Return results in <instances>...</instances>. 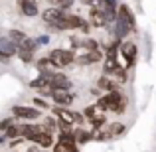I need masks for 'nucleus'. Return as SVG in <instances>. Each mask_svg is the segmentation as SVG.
Instances as JSON below:
<instances>
[{
    "instance_id": "nucleus-23",
    "label": "nucleus",
    "mask_w": 156,
    "mask_h": 152,
    "mask_svg": "<svg viewBox=\"0 0 156 152\" xmlns=\"http://www.w3.org/2000/svg\"><path fill=\"white\" fill-rule=\"evenodd\" d=\"M18 57L24 61V63H34V51H24V50H20L18 51Z\"/></svg>"
},
{
    "instance_id": "nucleus-3",
    "label": "nucleus",
    "mask_w": 156,
    "mask_h": 152,
    "mask_svg": "<svg viewBox=\"0 0 156 152\" xmlns=\"http://www.w3.org/2000/svg\"><path fill=\"white\" fill-rule=\"evenodd\" d=\"M53 115H55L59 121H67V122H77V125H83V121H85V115L83 113H73V111H67L65 107H53Z\"/></svg>"
},
{
    "instance_id": "nucleus-16",
    "label": "nucleus",
    "mask_w": 156,
    "mask_h": 152,
    "mask_svg": "<svg viewBox=\"0 0 156 152\" xmlns=\"http://www.w3.org/2000/svg\"><path fill=\"white\" fill-rule=\"evenodd\" d=\"M8 38H10L12 42L18 46V50H20V46H22V44L28 40V36L24 34V32H20V30H10V32H8Z\"/></svg>"
},
{
    "instance_id": "nucleus-8",
    "label": "nucleus",
    "mask_w": 156,
    "mask_h": 152,
    "mask_svg": "<svg viewBox=\"0 0 156 152\" xmlns=\"http://www.w3.org/2000/svg\"><path fill=\"white\" fill-rule=\"evenodd\" d=\"M117 20L119 22H122L125 26L130 28V32L136 28V20H134L133 12H130V8L126 6V4H122V6H119V14H117Z\"/></svg>"
},
{
    "instance_id": "nucleus-19",
    "label": "nucleus",
    "mask_w": 156,
    "mask_h": 152,
    "mask_svg": "<svg viewBox=\"0 0 156 152\" xmlns=\"http://www.w3.org/2000/svg\"><path fill=\"white\" fill-rule=\"evenodd\" d=\"M53 152H79L75 144H69V142H61L57 140V144L53 146Z\"/></svg>"
},
{
    "instance_id": "nucleus-29",
    "label": "nucleus",
    "mask_w": 156,
    "mask_h": 152,
    "mask_svg": "<svg viewBox=\"0 0 156 152\" xmlns=\"http://www.w3.org/2000/svg\"><path fill=\"white\" fill-rule=\"evenodd\" d=\"M48 2H50L53 8H61V4H63L65 0H48Z\"/></svg>"
},
{
    "instance_id": "nucleus-9",
    "label": "nucleus",
    "mask_w": 156,
    "mask_h": 152,
    "mask_svg": "<svg viewBox=\"0 0 156 152\" xmlns=\"http://www.w3.org/2000/svg\"><path fill=\"white\" fill-rule=\"evenodd\" d=\"M50 85H51V89H61V91H69V89H71V81H69L63 73H57V71L51 73Z\"/></svg>"
},
{
    "instance_id": "nucleus-20",
    "label": "nucleus",
    "mask_w": 156,
    "mask_h": 152,
    "mask_svg": "<svg viewBox=\"0 0 156 152\" xmlns=\"http://www.w3.org/2000/svg\"><path fill=\"white\" fill-rule=\"evenodd\" d=\"M81 48H83V50H87V51H97V50H99V44H97L93 38H83Z\"/></svg>"
},
{
    "instance_id": "nucleus-14",
    "label": "nucleus",
    "mask_w": 156,
    "mask_h": 152,
    "mask_svg": "<svg viewBox=\"0 0 156 152\" xmlns=\"http://www.w3.org/2000/svg\"><path fill=\"white\" fill-rule=\"evenodd\" d=\"M20 4V10H22L24 16H38V4H36V0H18Z\"/></svg>"
},
{
    "instance_id": "nucleus-13",
    "label": "nucleus",
    "mask_w": 156,
    "mask_h": 152,
    "mask_svg": "<svg viewBox=\"0 0 156 152\" xmlns=\"http://www.w3.org/2000/svg\"><path fill=\"white\" fill-rule=\"evenodd\" d=\"M51 99L57 103L59 107H67L73 103V95L69 91H61V89H53L51 91Z\"/></svg>"
},
{
    "instance_id": "nucleus-5",
    "label": "nucleus",
    "mask_w": 156,
    "mask_h": 152,
    "mask_svg": "<svg viewBox=\"0 0 156 152\" xmlns=\"http://www.w3.org/2000/svg\"><path fill=\"white\" fill-rule=\"evenodd\" d=\"M85 24H87V22H85L81 16L65 12V16H63V20H61V24H59V28H57V30H81Z\"/></svg>"
},
{
    "instance_id": "nucleus-27",
    "label": "nucleus",
    "mask_w": 156,
    "mask_h": 152,
    "mask_svg": "<svg viewBox=\"0 0 156 152\" xmlns=\"http://www.w3.org/2000/svg\"><path fill=\"white\" fill-rule=\"evenodd\" d=\"M32 103H34V107H38V109H48V103L42 99V97H36V99H32Z\"/></svg>"
},
{
    "instance_id": "nucleus-18",
    "label": "nucleus",
    "mask_w": 156,
    "mask_h": 152,
    "mask_svg": "<svg viewBox=\"0 0 156 152\" xmlns=\"http://www.w3.org/2000/svg\"><path fill=\"white\" fill-rule=\"evenodd\" d=\"M30 87H32V89H36V91H42V89L51 87V85H50V81H48L44 75H38L36 79H32V81H30Z\"/></svg>"
},
{
    "instance_id": "nucleus-17",
    "label": "nucleus",
    "mask_w": 156,
    "mask_h": 152,
    "mask_svg": "<svg viewBox=\"0 0 156 152\" xmlns=\"http://www.w3.org/2000/svg\"><path fill=\"white\" fill-rule=\"evenodd\" d=\"M75 140L79 142V144H85V142H89V140H93V133H89V130H85V129H75Z\"/></svg>"
},
{
    "instance_id": "nucleus-15",
    "label": "nucleus",
    "mask_w": 156,
    "mask_h": 152,
    "mask_svg": "<svg viewBox=\"0 0 156 152\" xmlns=\"http://www.w3.org/2000/svg\"><path fill=\"white\" fill-rule=\"evenodd\" d=\"M97 87H101L103 91L113 93V91H119V81H113L109 75H103V77H99V81H97Z\"/></svg>"
},
{
    "instance_id": "nucleus-7",
    "label": "nucleus",
    "mask_w": 156,
    "mask_h": 152,
    "mask_svg": "<svg viewBox=\"0 0 156 152\" xmlns=\"http://www.w3.org/2000/svg\"><path fill=\"white\" fill-rule=\"evenodd\" d=\"M20 50L10 38H0V55H2V61H8L10 55H16Z\"/></svg>"
},
{
    "instance_id": "nucleus-6",
    "label": "nucleus",
    "mask_w": 156,
    "mask_h": 152,
    "mask_svg": "<svg viewBox=\"0 0 156 152\" xmlns=\"http://www.w3.org/2000/svg\"><path fill=\"white\" fill-rule=\"evenodd\" d=\"M12 113H14L16 118H26V121H34V118H40V109L38 107H24V105H18L12 109Z\"/></svg>"
},
{
    "instance_id": "nucleus-1",
    "label": "nucleus",
    "mask_w": 156,
    "mask_h": 152,
    "mask_svg": "<svg viewBox=\"0 0 156 152\" xmlns=\"http://www.w3.org/2000/svg\"><path fill=\"white\" fill-rule=\"evenodd\" d=\"M97 107H99L101 111L122 113V111H125V107H126V101H125V97H122L119 91H113V93H109V95L101 97V99L97 101Z\"/></svg>"
},
{
    "instance_id": "nucleus-26",
    "label": "nucleus",
    "mask_w": 156,
    "mask_h": 152,
    "mask_svg": "<svg viewBox=\"0 0 156 152\" xmlns=\"http://www.w3.org/2000/svg\"><path fill=\"white\" fill-rule=\"evenodd\" d=\"M12 125H14V118H10V117H8V118H4V121L0 122V130H2V133H6V130L10 129Z\"/></svg>"
},
{
    "instance_id": "nucleus-30",
    "label": "nucleus",
    "mask_w": 156,
    "mask_h": 152,
    "mask_svg": "<svg viewBox=\"0 0 156 152\" xmlns=\"http://www.w3.org/2000/svg\"><path fill=\"white\" fill-rule=\"evenodd\" d=\"M40 152H48V150H40Z\"/></svg>"
},
{
    "instance_id": "nucleus-10",
    "label": "nucleus",
    "mask_w": 156,
    "mask_h": 152,
    "mask_svg": "<svg viewBox=\"0 0 156 152\" xmlns=\"http://www.w3.org/2000/svg\"><path fill=\"white\" fill-rule=\"evenodd\" d=\"M107 14L103 10H99V8H91L89 10V24H91L93 28H105L107 26Z\"/></svg>"
},
{
    "instance_id": "nucleus-21",
    "label": "nucleus",
    "mask_w": 156,
    "mask_h": 152,
    "mask_svg": "<svg viewBox=\"0 0 156 152\" xmlns=\"http://www.w3.org/2000/svg\"><path fill=\"white\" fill-rule=\"evenodd\" d=\"M125 133V125H121V122H113V125L109 126V130H107V134L109 136H119V134Z\"/></svg>"
},
{
    "instance_id": "nucleus-24",
    "label": "nucleus",
    "mask_w": 156,
    "mask_h": 152,
    "mask_svg": "<svg viewBox=\"0 0 156 152\" xmlns=\"http://www.w3.org/2000/svg\"><path fill=\"white\" fill-rule=\"evenodd\" d=\"M91 125H93V129H101V126L105 125V115H97L95 118H91Z\"/></svg>"
},
{
    "instance_id": "nucleus-28",
    "label": "nucleus",
    "mask_w": 156,
    "mask_h": 152,
    "mask_svg": "<svg viewBox=\"0 0 156 152\" xmlns=\"http://www.w3.org/2000/svg\"><path fill=\"white\" fill-rule=\"evenodd\" d=\"M36 40H38L40 46H46V44H50V36H40V38H36Z\"/></svg>"
},
{
    "instance_id": "nucleus-12",
    "label": "nucleus",
    "mask_w": 156,
    "mask_h": 152,
    "mask_svg": "<svg viewBox=\"0 0 156 152\" xmlns=\"http://www.w3.org/2000/svg\"><path fill=\"white\" fill-rule=\"evenodd\" d=\"M136 46L134 44H130V42H126V44H121V55L126 59V67H130V65L134 63V59H136Z\"/></svg>"
},
{
    "instance_id": "nucleus-2",
    "label": "nucleus",
    "mask_w": 156,
    "mask_h": 152,
    "mask_svg": "<svg viewBox=\"0 0 156 152\" xmlns=\"http://www.w3.org/2000/svg\"><path fill=\"white\" fill-rule=\"evenodd\" d=\"M48 57L53 61L55 67H65V65L73 63V61L77 59V55H75L73 50H61V48H59V50H51V53Z\"/></svg>"
},
{
    "instance_id": "nucleus-25",
    "label": "nucleus",
    "mask_w": 156,
    "mask_h": 152,
    "mask_svg": "<svg viewBox=\"0 0 156 152\" xmlns=\"http://www.w3.org/2000/svg\"><path fill=\"white\" fill-rule=\"evenodd\" d=\"M97 111H99V107H97V105H91V107H87V109H85V117H87L89 118V121H91V118H95L97 117Z\"/></svg>"
},
{
    "instance_id": "nucleus-22",
    "label": "nucleus",
    "mask_w": 156,
    "mask_h": 152,
    "mask_svg": "<svg viewBox=\"0 0 156 152\" xmlns=\"http://www.w3.org/2000/svg\"><path fill=\"white\" fill-rule=\"evenodd\" d=\"M36 65H38V69L40 71H46V69H51V67H55V65H53V61L50 59V57H42V59H38L36 61Z\"/></svg>"
},
{
    "instance_id": "nucleus-4",
    "label": "nucleus",
    "mask_w": 156,
    "mask_h": 152,
    "mask_svg": "<svg viewBox=\"0 0 156 152\" xmlns=\"http://www.w3.org/2000/svg\"><path fill=\"white\" fill-rule=\"evenodd\" d=\"M63 16H65V12L59 10V8H48V10H44L42 18H44V22H46V26H50L51 30H57L61 20H63Z\"/></svg>"
},
{
    "instance_id": "nucleus-11",
    "label": "nucleus",
    "mask_w": 156,
    "mask_h": 152,
    "mask_svg": "<svg viewBox=\"0 0 156 152\" xmlns=\"http://www.w3.org/2000/svg\"><path fill=\"white\" fill-rule=\"evenodd\" d=\"M101 59H103V53L99 50L97 51H85V53H81V55H77L75 63L77 65H91V63H97V61H101Z\"/></svg>"
}]
</instances>
